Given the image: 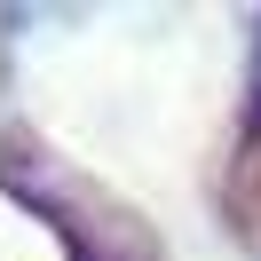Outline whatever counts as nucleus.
<instances>
[{"mask_svg":"<svg viewBox=\"0 0 261 261\" xmlns=\"http://www.w3.org/2000/svg\"><path fill=\"white\" fill-rule=\"evenodd\" d=\"M253 111H261V40H253Z\"/></svg>","mask_w":261,"mask_h":261,"instance_id":"nucleus-1","label":"nucleus"}]
</instances>
